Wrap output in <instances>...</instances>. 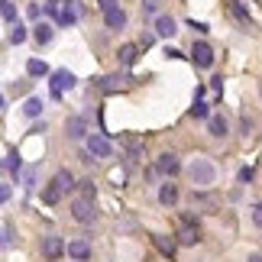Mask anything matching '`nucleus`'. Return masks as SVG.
Wrapping results in <instances>:
<instances>
[{
	"mask_svg": "<svg viewBox=\"0 0 262 262\" xmlns=\"http://www.w3.org/2000/svg\"><path fill=\"white\" fill-rule=\"evenodd\" d=\"M188 175H191V181H194L198 188H210L217 181V168L207 162V159H194L191 162V168H188Z\"/></svg>",
	"mask_w": 262,
	"mask_h": 262,
	"instance_id": "obj_1",
	"label": "nucleus"
},
{
	"mask_svg": "<svg viewBox=\"0 0 262 262\" xmlns=\"http://www.w3.org/2000/svg\"><path fill=\"white\" fill-rule=\"evenodd\" d=\"M72 217L78 220V224H94V217H97L94 201H88V198H75V201H72Z\"/></svg>",
	"mask_w": 262,
	"mask_h": 262,
	"instance_id": "obj_2",
	"label": "nucleus"
},
{
	"mask_svg": "<svg viewBox=\"0 0 262 262\" xmlns=\"http://www.w3.org/2000/svg\"><path fill=\"white\" fill-rule=\"evenodd\" d=\"M49 78H52V81H49V84H52V97H62V91H72L75 81H78L68 68H58V72H52Z\"/></svg>",
	"mask_w": 262,
	"mask_h": 262,
	"instance_id": "obj_3",
	"label": "nucleus"
},
{
	"mask_svg": "<svg viewBox=\"0 0 262 262\" xmlns=\"http://www.w3.org/2000/svg\"><path fill=\"white\" fill-rule=\"evenodd\" d=\"M88 152L94 156V159H107L110 152H114V146H110V139L104 133H91L88 136Z\"/></svg>",
	"mask_w": 262,
	"mask_h": 262,
	"instance_id": "obj_4",
	"label": "nucleus"
},
{
	"mask_svg": "<svg viewBox=\"0 0 262 262\" xmlns=\"http://www.w3.org/2000/svg\"><path fill=\"white\" fill-rule=\"evenodd\" d=\"M65 239L62 236H55V233H49V236H42V256L49 259V262H55V259H62V253H65Z\"/></svg>",
	"mask_w": 262,
	"mask_h": 262,
	"instance_id": "obj_5",
	"label": "nucleus"
},
{
	"mask_svg": "<svg viewBox=\"0 0 262 262\" xmlns=\"http://www.w3.org/2000/svg\"><path fill=\"white\" fill-rule=\"evenodd\" d=\"M156 172L159 175H165V178H175L181 172V162H178V156L175 152H162L156 159Z\"/></svg>",
	"mask_w": 262,
	"mask_h": 262,
	"instance_id": "obj_6",
	"label": "nucleus"
},
{
	"mask_svg": "<svg viewBox=\"0 0 262 262\" xmlns=\"http://www.w3.org/2000/svg\"><path fill=\"white\" fill-rule=\"evenodd\" d=\"M191 62H194L198 68H210L214 65V49H210L207 42H194V49H191Z\"/></svg>",
	"mask_w": 262,
	"mask_h": 262,
	"instance_id": "obj_7",
	"label": "nucleus"
},
{
	"mask_svg": "<svg viewBox=\"0 0 262 262\" xmlns=\"http://www.w3.org/2000/svg\"><path fill=\"white\" fill-rule=\"evenodd\" d=\"M4 168H7L10 178H19V175H23V159H19V152H16L13 146L4 152Z\"/></svg>",
	"mask_w": 262,
	"mask_h": 262,
	"instance_id": "obj_8",
	"label": "nucleus"
},
{
	"mask_svg": "<svg viewBox=\"0 0 262 262\" xmlns=\"http://www.w3.org/2000/svg\"><path fill=\"white\" fill-rule=\"evenodd\" d=\"M152 243H156V249H159L165 259H175V253H178V239L165 236V233H152Z\"/></svg>",
	"mask_w": 262,
	"mask_h": 262,
	"instance_id": "obj_9",
	"label": "nucleus"
},
{
	"mask_svg": "<svg viewBox=\"0 0 262 262\" xmlns=\"http://www.w3.org/2000/svg\"><path fill=\"white\" fill-rule=\"evenodd\" d=\"M129 84V78L126 75H107V78H100L97 81V88L104 91V94H114V91H123Z\"/></svg>",
	"mask_w": 262,
	"mask_h": 262,
	"instance_id": "obj_10",
	"label": "nucleus"
},
{
	"mask_svg": "<svg viewBox=\"0 0 262 262\" xmlns=\"http://www.w3.org/2000/svg\"><path fill=\"white\" fill-rule=\"evenodd\" d=\"M175 33H178V23H175V16H168V13H159V16H156V36L168 39V36H175Z\"/></svg>",
	"mask_w": 262,
	"mask_h": 262,
	"instance_id": "obj_11",
	"label": "nucleus"
},
{
	"mask_svg": "<svg viewBox=\"0 0 262 262\" xmlns=\"http://www.w3.org/2000/svg\"><path fill=\"white\" fill-rule=\"evenodd\" d=\"M198 227H194V220H191V217H185V224H181V230H178V243L181 246H194L198 243Z\"/></svg>",
	"mask_w": 262,
	"mask_h": 262,
	"instance_id": "obj_12",
	"label": "nucleus"
},
{
	"mask_svg": "<svg viewBox=\"0 0 262 262\" xmlns=\"http://www.w3.org/2000/svg\"><path fill=\"white\" fill-rule=\"evenodd\" d=\"M104 23H107V29H123L126 26V13L120 7H110L104 13Z\"/></svg>",
	"mask_w": 262,
	"mask_h": 262,
	"instance_id": "obj_13",
	"label": "nucleus"
},
{
	"mask_svg": "<svg viewBox=\"0 0 262 262\" xmlns=\"http://www.w3.org/2000/svg\"><path fill=\"white\" fill-rule=\"evenodd\" d=\"M78 0H65V7H62V16H58V23L62 26H72V23H78Z\"/></svg>",
	"mask_w": 262,
	"mask_h": 262,
	"instance_id": "obj_14",
	"label": "nucleus"
},
{
	"mask_svg": "<svg viewBox=\"0 0 262 262\" xmlns=\"http://www.w3.org/2000/svg\"><path fill=\"white\" fill-rule=\"evenodd\" d=\"M65 129H68V136H72V139H81V136H88V120L84 117H72L65 123Z\"/></svg>",
	"mask_w": 262,
	"mask_h": 262,
	"instance_id": "obj_15",
	"label": "nucleus"
},
{
	"mask_svg": "<svg viewBox=\"0 0 262 262\" xmlns=\"http://www.w3.org/2000/svg\"><path fill=\"white\" fill-rule=\"evenodd\" d=\"M136 58H139V46L129 42V46L120 49V65H123V68H133V65H136Z\"/></svg>",
	"mask_w": 262,
	"mask_h": 262,
	"instance_id": "obj_16",
	"label": "nucleus"
},
{
	"mask_svg": "<svg viewBox=\"0 0 262 262\" xmlns=\"http://www.w3.org/2000/svg\"><path fill=\"white\" fill-rule=\"evenodd\" d=\"M26 75L29 78H46V75H52V72H49V65L42 62V58H29V62H26Z\"/></svg>",
	"mask_w": 262,
	"mask_h": 262,
	"instance_id": "obj_17",
	"label": "nucleus"
},
{
	"mask_svg": "<svg viewBox=\"0 0 262 262\" xmlns=\"http://www.w3.org/2000/svg\"><path fill=\"white\" fill-rule=\"evenodd\" d=\"M52 36H55V29L49 26V23H36V29H33V39L39 46H46V42H52Z\"/></svg>",
	"mask_w": 262,
	"mask_h": 262,
	"instance_id": "obj_18",
	"label": "nucleus"
},
{
	"mask_svg": "<svg viewBox=\"0 0 262 262\" xmlns=\"http://www.w3.org/2000/svg\"><path fill=\"white\" fill-rule=\"evenodd\" d=\"M207 129H210V136H217V139H220V136H227V129H230V126H227V120L220 117V114H214V117L207 120Z\"/></svg>",
	"mask_w": 262,
	"mask_h": 262,
	"instance_id": "obj_19",
	"label": "nucleus"
},
{
	"mask_svg": "<svg viewBox=\"0 0 262 262\" xmlns=\"http://www.w3.org/2000/svg\"><path fill=\"white\" fill-rule=\"evenodd\" d=\"M68 256H72V259H88L91 246L84 243V239H72V243H68Z\"/></svg>",
	"mask_w": 262,
	"mask_h": 262,
	"instance_id": "obj_20",
	"label": "nucleus"
},
{
	"mask_svg": "<svg viewBox=\"0 0 262 262\" xmlns=\"http://www.w3.org/2000/svg\"><path fill=\"white\" fill-rule=\"evenodd\" d=\"M52 185H55V188L65 194V191H72V188H75V178H72V172H65V168H62V172H55Z\"/></svg>",
	"mask_w": 262,
	"mask_h": 262,
	"instance_id": "obj_21",
	"label": "nucleus"
},
{
	"mask_svg": "<svg viewBox=\"0 0 262 262\" xmlns=\"http://www.w3.org/2000/svg\"><path fill=\"white\" fill-rule=\"evenodd\" d=\"M159 201H162L165 207H172L175 201H178V188L172 185V181H168V185H162V188H159Z\"/></svg>",
	"mask_w": 262,
	"mask_h": 262,
	"instance_id": "obj_22",
	"label": "nucleus"
},
{
	"mask_svg": "<svg viewBox=\"0 0 262 262\" xmlns=\"http://www.w3.org/2000/svg\"><path fill=\"white\" fill-rule=\"evenodd\" d=\"M0 10H4V23L10 26H16L19 19H16V7H13V0H0Z\"/></svg>",
	"mask_w": 262,
	"mask_h": 262,
	"instance_id": "obj_23",
	"label": "nucleus"
},
{
	"mask_svg": "<svg viewBox=\"0 0 262 262\" xmlns=\"http://www.w3.org/2000/svg\"><path fill=\"white\" fill-rule=\"evenodd\" d=\"M23 114L26 117H39V114H42V100H39V97H29L26 104H23Z\"/></svg>",
	"mask_w": 262,
	"mask_h": 262,
	"instance_id": "obj_24",
	"label": "nucleus"
},
{
	"mask_svg": "<svg viewBox=\"0 0 262 262\" xmlns=\"http://www.w3.org/2000/svg\"><path fill=\"white\" fill-rule=\"evenodd\" d=\"M230 10H233V16H236V19H239V23H243L246 29H253V16H249L246 10H243V4H233Z\"/></svg>",
	"mask_w": 262,
	"mask_h": 262,
	"instance_id": "obj_25",
	"label": "nucleus"
},
{
	"mask_svg": "<svg viewBox=\"0 0 262 262\" xmlns=\"http://www.w3.org/2000/svg\"><path fill=\"white\" fill-rule=\"evenodd\" d=\"M58 198H62V191H58V188L52 185V181H49L46 191H42V201H46V204H58Z\"/></svg>",
	"mask_w": 262,
	"mask_h": 262,
	"instance_id": "obj_26",
	"label": "nucleus"
},
{
	"mask_svg": "<svg viewBox=\"0 0 262 262\" xmlns=\"http://www.w3.org/2000/svg\"><path fill=\"white\" fill-rule=\"evenodd\" d=\"M10 42L13 46H19V42H26V26H10Z\"/></svg>",
	"mask_w": 262,
	"mask_h": 262,
	"instance_id": "obj_27",
	"label": "nucleus"
},
{
	"mask_svg": "<svg viewBox=\"0 0 262 262\" xmlns=\"http://www.w3.org/2000/svg\"><path fill=\"white\" fill-rule=\"evenodd\" d=\"M191 117H198V120H210V110L204 100H194V107H191Z\"/></svg>",
	"mask_w": 262,
	"mask_h": 262,
	"instance_id": "obj_28",
	"label": "nucleus"
},
{
	"mask_svg": "<svg viewBox=\"0 0 262 262\" xmlns=\"http://www.w3.org/2000/svg\"><path fill=\"white\" fill-rule=\"evenodd\" d=\"M81 198L94 201V181H81Z\"/></svg>",
	"mask_w": 262,
	"mask_h": 262,
	"instance_id": "obj_29",
	"label": "nucleus"
},
{
	"mask_svg": "<svg viewBox=\"0 0 262 262\" xmlns=\"http://www.w3.org/2000/svg\"><path fill=\"white\" fill-rule=\"evenodd\" d=\"M10 243H13V224L4 220V246H10Z\"/></svg>",
	"mask_w": 262,
	"mask_h": 262,
	"instance_id": "obj_30",
	"label": "nucleus"
},
{
	"mask_svg": "<svg viewBox=\"0 0 262 262\" xmlns=\"http://www.w3.org/2000/svg\"><path fill=\"white\" fill-rule=\"evenodd\" d=\"M26 16H29V19H39V16H42V10H39V4H29V7H26Z\"/></svg>",
	"mask_w": 262,
	"mask_h": 262,
	"instance_id": "obj_31",
	"label": "nucleus"
},
{
	"mask_svg": "<svg viewBox=\"0 0 262 262\" xmlns=\"http://www.w3.org/2000/svg\"><path fill=\"white\" fill-rule=\"evenodd\" d=\"M239 181H243V185H246V181H253V168H239Z\"/></svg>",
	"mask_w": 262,
	"mask_h": 262,
	"instance_id": "obj_32",
	"label": "nucleus"
},
{
	"mask_svg": "<svg viewBox=\"0 0 262 262\" xmlns=\"http://www.w3.org/2000/svg\"><path fill=\"white\" fill-rule=\"evenodd\" d=\"M156 7H159V0H143V10H146V13H149V16H152V13H156Z\"/></svg>",
	"mask_w": 262,
	"mask_h": 262,
	"instance_id": "obj_33",
	"label": "nucleus"
},
{
	"mask_svg": "<svg viewBox=\"0 0 262 262\" xmlns=\"http://www.w3.org/2000/svg\"><path fill=\"white\" fill-rule=\"evenodd\" d=\"M253 224H256V227H262V204H256V207H253Z\"/></svg>",
	"mask_w": 262,
	"mask_h": 262,
	"instance_id": "obj_34",
	"label": "nucleus"
},
{
	"mask_svg": "<svg viewBox=\"0 0 262 262\" xmlns=\"http://www.w3.org/2000/svg\"><path fill=\"white\" fill-rule=\"evenodd\" d=\"M191 29H198V33H207V23H198V19H188Z\"/></svg>",
	"mask_w": 262,
	"mask_h": 262,
	"instance_id": "obj_35",
	"label": "nucleus"
},
{
	"mask_svg": "<svg viewBox=\"0 0 262 262\" xmlns=\"http://www.w3.org/2000/svg\"><path fill=\"white\" fill-rule=\"evenodd\" d=\"M29 91V81H19V84H13V94H26Z\"/></svg>",
	"mask_w": 262,
	"mask_h": 262,
	"instance_id": "obj_36",
	"label": "nucleus"
},
{
	"mask_svg": "<svg viewBox=\"0 0 262 262\" xmlns=\"http://www.w3.org/2000/svg\"><path fill=\"white\" fill-rule=\"evenodd\" d=\"M210 88H214L217 94H220V91H224V78H210Z\"/></svg>",
	"mask_w": 262,
	"mask_h": 262,
	"instance_id": "obj_37",
	"label": "nucleus"
},
{
	"mask_svg": "<svg viewBox=\"0 0 262 262\" xmlns=\"http://www.w3.org/2000/svg\"><path fill=\"white\" fill-rule=\"evenodd\" d=\"M97 7H100V10H104V13H107L110 7H117V0H97Z\"/></svg>",
	"mask_w": 262,
	"mask_h": 262,
	"instance_id": "obj_38",
	"label": "nucleus"
},
{
	"mask_svg": "<svg viewBox=\"0 0 262 262\" xmlns=\"http://www.w3.org/2000/svg\"><path fill=\"white\" fill-rule=\"evenodd\" d=\"M26 188H36V172H33V168L26 172Z\"/></svg>",
	"mask_w": 262,
	"mask_h": 262,
	"instance_id": "obj_39",
	"label": "nucleus"
},
{
	"mask_svg": "<svg viewBox=\"0 0 262 262\" xmlns=\"http://www.w3.org/2000/svg\"><path fill=\"white\" fill-rule=\"evenodd\" d=\"M0 201H10V185H0Z\"/></svg>",
	"mask_w": 262,
	"mask_h": 262,
	"instance_id": "obj_40",
	"label": "nucleus"
},
{
	"mask_svg": "<svg viewBox=\"0 0 262 262\" xmlns=\"http://www.w3.org/2000/svg\"><path fill=\"white\" fill-rule=\"evenodd\" d=\"M246 262H262V256H249V259H246Z\"/></svg>",
	"mask_w": 262,
	"mask_h": 262,
	"instance_id": "obj_41",
	"label": "nucleus"
},
{
	"mask_svg": "<svg viewBox=\"0 0 262 262\" xmlns=\"http://www.w3.org/2000/svg\"><path fill=\"white\" fill-rule=\"evenodd\" d=\"M259 94H262V81H259Z\"/></svg>",
	"mask_w": 262,
	"mask_h": 262,
	"instance_id": "obj_42",
	"label": "nucleus"
}]
</instances>
